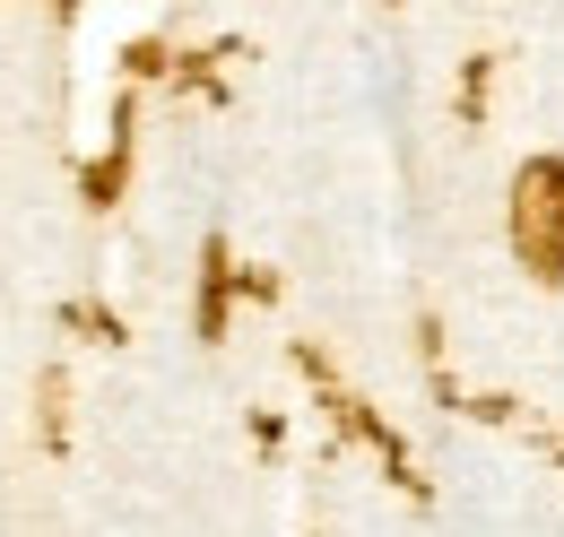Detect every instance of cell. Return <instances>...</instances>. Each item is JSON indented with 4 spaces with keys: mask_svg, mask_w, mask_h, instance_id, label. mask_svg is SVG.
Here are the masks:
<instances>
[{
    "mask_svg": "<svg viewBox=\"0 0 564 537\" xmlns=\"http://www.w3.org/2000/svg\"><path fill=\"white\" fill-rule=\"evenodd\" d=\"M512 234H521V252L556 277L564 268V165H530L521 174V191H512Z\"/></svg>",
    "mask_w": 564,
    "mask_h": 537,
    "instance_id": "obj_1",
    "label": "cell"
}]
</instances>
